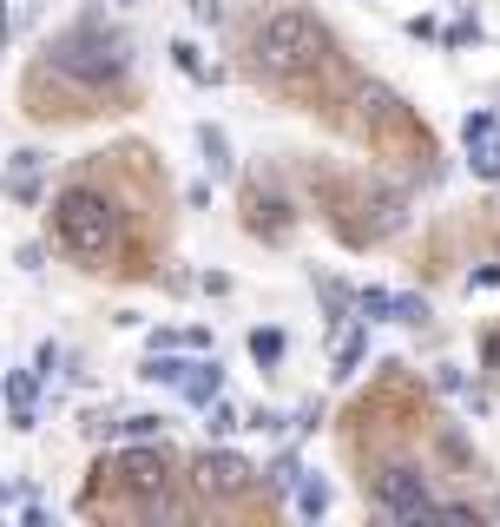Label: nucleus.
<instances>
[{
	"mask_svg": "<svg viewBox=\"0 0 500 527\" xmlns=\"http://www.w3.org/2000/svg\"><path fill=\"white\" fill-rule=\"evenodd\" d=\"M53 238H60V251L79 257V264H106L112 244H119V211H112V198L93 192V185H66V192L53 198Z\"/></svg>",
	"mask_w": 500,
	"mask_h": 527,
	"instance_id": "1",
	"label": "nucleus"
},
{
	"mask_svg": "<svg viewBox=\"0 0 500 527\" xmlns=\"http://www.w3.org/2000/svg\"><path fill=\"white\" fill-rule=\"evenodd\" d=\"M323 53H329V33H323L316 14L283 7V14H270L264 27H257V60H264L270 73H310Z\"/></svg>",
	"mask_w": 500,
	"mask_h": 527,
	"instance_id": "2",
	"label": "nucleus"
},
{
	"mask_svg": "<svg viewBox=\"0 0 500 527\" xmlns=\"http://www.w3.org/2000/svg\"><path fill=\"white\" fill-rule=\"evenodd\" d=\"M47 60H53V73H66V80H79V86H106V80L125 73V40L106 33V27H73L47 47Z\"/></svg>",
	"mask_w": 500,
	"mask_h": 527,
	"instance_id": "3",
	"label": "nucleus"
},
{
	"mask_svg": "<svg viewBox=\"0 0 500 527\" xmlns=\"http://www.w3.org/2000/svg\"><path fill=\"white\" fill-rule=\"evenodd\" d=\"M375 501H382L395 521H422V514H435L428 475H422V468H408V462H395V468H382V475H375Z\"/></svg>",
	"mask_w": 500,
	"mask_h": 527,
	"instance_id": "4",
	"label": "nucleus"
},
{
	"mask_svg": "<svg viewBox=\"0 0 500 527\" xmlns=\"http://www.w3.org/2000/svg\"><path fill=\"white\" fill-rule=\"evenodd\" d=\"M198 488L204 495H250V488H257V468H250L244 455H231V448H218V455L198 462Z\"/></svg>",
	"mask_w": 500,
	"mask_h": 527,
	"instance_id": "5",
	"label": "nucleus"
},
{
	"mask_svg": "<svg viewBox=\"0 0 500 527\" xmlns=\"http://www.w3.org/2000/svg\"><path fill=\"white\" fill-rule=\"evenodd\" d=\"M461 145H468V165L481 178H500V112H468Z\"/></svg>",
	"mask_w": 500,
	"mask_h": 527,
	"instance_id": "6",
	"label": "nucleus"
},
{
	"mask_svg": "<svg viewBox=\"0 0 500 527\" xmlns=\"http://www.w3.org/2000/svg\"><path fill=\"white\" fill-rule=\"evenodd\" d=\"M112 475L132 488V495H165V448H125Z\"/></svg>",
	"mask_w": 500,
	"mask_h": 527,
	"instance_id": "7",
	"label": "nucleus"
},
{
	"mask_svg": "<svg viewBox=\"0 0 500 527\" xmlns=\"http://www.w3.org/2000/svg\"><path fill=\"white\" fill-rule=\"evenodd\" d=\"M356 310H362V323H422L428 317L422 297H395V290H356Z\"/></svg>",
	"mask_w": 500,
	"mask_h": 527,
	"instance_id": "8",
	"label": "nucleus"
},
{
	"mask_svg": "<svg viewBox=\"0 0 500 527\" xmlns=\"http://www.w3.org/2000/svg\"><path fill=\"white\" fill-rule=\"evenodd\" d=\"M178 396L204 409L211 396H224V369H218V363H185V376H178Z\"/></svg>",
	"mask_w": 500,
	"mask_h": 527,
	"instance_id": "9",
	"label": "nucleus"
},
{
	"mask_svg": "<svg viewBox=\"0 0 500 527\" xmlns=\"http://www.w3.org/2000/svg\"><path fill=\"white\" fill-rule=\"evenodd\" d=\"M250 231H264V238H283V231H290V211H283V198L250 192Z\"/></svg>",
	"mask_w": 500,
	"mask_h": 527,
	"instance_id": "10",
	"label": "nucleus"
},
{
	"mask_svg": "<svg viewBox=\"0 0 500 527\" xmlns=\"http://www.w3.org/2000/svg\"><path fill=\"white\" fill-rule=\"evenodd\" d=\"M7 409H14V429H33L40 422V409H33V376H7Z\"/></svg>",
	"mask_w": 500,
	"mask_h": 527,
	"instance_id": "11",
	"label": "nucleus"
},
{
	"mask_svg": "<svg viewBox=\"0 0 500 527\" xmlns=\"http://www.w3.org/2000/svg\"><path fill=\"white\" fill-rule=\"evenodd\" d=\"M33 185H40V152H20L7 172V198H33Z\"/></svg>",
	"mask_w": 500,
	"mask_h": 527,
	"instance_id": "12",
	"label": "nucleus"
},
{
	"mask_svg": "<svg viewBox=\"0 0 500 527\" xmlns=\"http://www.w3.org/2000/svg\"><path fill=\"white\" fill-rule=\"evenodd\" d=\"M250 356H257V369H277L283 363V330H250Z\"/></svg>",
	"mask_w": 500,
	"mask_h": 527,
	"instance_id": "13",
	"label": "nucleus"
},
{
	"mask_svg": "<svg viewBox=\"0 0 500 527\" xmlns=\"http://www.w3.org/2000/svg\"><path fill=\"white\" fill-rule=\"evenodd\" d=\"M198 145H204V159H211V172H231V139H224L218 126H204Z\"/></svg>",
	"mask_w": 500,
	"mask_h": 527,
	"instance_id": "14",
	"label": "nucleus"
},
{
	"mask_svg": "<svg viewBox=\"0 0 500 527\" xmlns=\"http://www.w3.org/2000/svg\"><path fill=\"white\" fill-rule=\"evenodd\" d=\"M356 363H362V323L343 330V343H336V376H356Z\"/></svg>",
	"mask_w": 500,
	"mask_h": 527,
	"instance_id": "15",
	"label": "nucleus"
},
{
	"mask_svg": "<svg viewBox=\"0 0 500 527\" xmlns=\"http://www.w3.org/2000/svg\"><path fill=\"white\" fill-rule=\"evenodd\" d=\"M290 488H297V508L310 514V521H316V514L329 508V488H323V481H303V475H297V481H290Z\"/></svg>",
	"mask_w": 500,
	"mask_h": 527,
	"instance_id": "16",
	"label": "nucleus"
},
{
	"mask_svg": "<svg viewBox=\"0 0 500 527\" xmlns=\"http://www.w3.org/2000/svg\"><path fill=\"white\" fill-rule=\"evenodd\" d=\"M152 350H204V330H158Z\"/></svg>",
	"mask_w": 500,
	"mask_h": 527,
	"instance_id": "17",
	"label": "nucleus"
},
{
	"mask_svg": "<svg viewBox=\"0 0 500 527\" xmlns=\"http://www.w3.org/2000/svg\"><path fill=\"white\" fill-rule=\"evenodd\" d=\"M204 409H211V435H231V429H244V422H237V409H231L224 396H211Z\"/></svg>",
	"mask_w": 500,
	"mask_h": 527,
	"instance_id": "18",
	"label": "nucleus"
},
{
	"mask_svg": "<svg viewBox=\"0 0 500 527\" xmlns=\"http://www.w3.org/2000/svg\"><path fill=\"white\" fill-rule=\"evenodd\" d=\"M172 60H178V66H185L191 80H204V60H198V47H185V40H178V47H172Z\"/></svg>",
	"mask_w": 500,
	"mask_h": 527,
	"instance_id": "19",
	"label": "nucleus"
},
{
	"mask_svg": "<svg viewBox=\"0 0 500 527\" xmlns=\"http://www.w3.org/2000/svg\"><path fill=\"white\" fill-rule=\"evenodd\" d=\"M297 475H303V468H297V455H283V462L270 468V488H290V481H297Z\"/></svg>",
	"mask_w": 500,
	"mask_h": 527,
	"instance_id": "20",
	"label": "nucleus"
},
{
	"mask_svg": "<svg viewBox=\"0 0 500 527\" xmlns=\"http://www.w3.org/2000/svg\"><path fill=\"white\" fill-rule=\"evenodd\" d=\"M125 435H139V442H152V435H158V416H125Z\"/></svg>",
	"mask_w": 500,
	"mask_h": 527,
	"instance_id": "21",
	"label": "nucleus"
},
{
	"mask_svg": "<svg viewBox=\"0 0 500 527\" xmlns=\"http://www.w3.org/2000/svg\"><path fill=\"white\" fill-rule=\"evenodd\" d=\"M494 284H500V264H487V271L468 277V290H494Z\"/></svg>",
	"mask_w": 500,
	"mask_h": 527,
	"instance_id": "22",
	"label": "nucleus"
},
{
	"mask_svg": "<svg viewBox=\"0 0 500 527\" xmlns=\"http://www.w3.org/2000/svg\"><path fill=\"white\" fill-rule=\"evenodd\" d=\"M487 363H494V369H500V336H487Z\"/></svg>",
	"mask_w": 500,
	"mask_h": 527,
	"instance_id": "23",
	"label": "nucleus"
},
{
	"mask_svg": "<svg viewBox=\"0 0 500 527\" xmlns=\"http://www.w3.org/2000/svg\"><path fill=\"white\" fill-rule=\"evenodd\" d=\"M0 33H7V0H0Z\"/></svg>",
	"mask_w": 500,
	"mask_h": 527,
	"instance_id": "24",
	"label": "nucleus"
},
{
	"mask_svg": "<svg viewBox=\"0 0 500 527\" xmlns=\"http://www.w3.org/2000/svg\"><path fill=\"white\" fill-rule=\"evenodd\" d=\"M0 508H7V488H0Z\"/></svg>",
	"mask_w": 500,
	"mask_h": 527,
	"instance_id": "25",
	"label": "nucleus"
}]
</instances>
